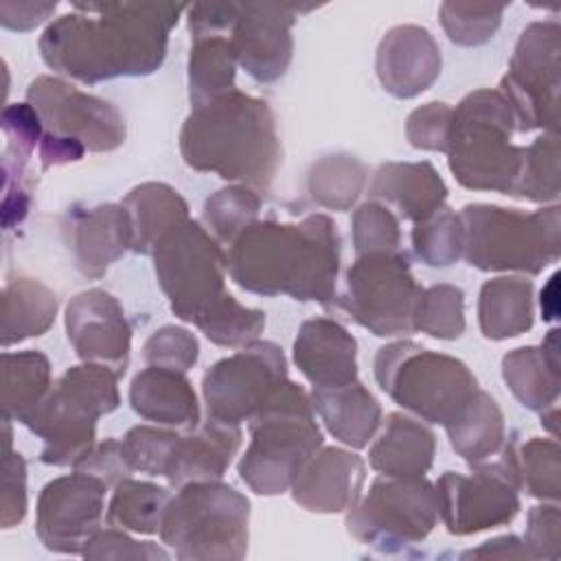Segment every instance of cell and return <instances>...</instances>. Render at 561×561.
<instances>
[{
  "instance_id": "8fae6325",
  "label": "cell",
  "mask_w": 561,
  "mask_h": 561,
  "mask_svg": "<svg viewBox=\"0 0 561 561\" xmlns=\"http://www.w3.org/2000/svg\"><path fill=\"white\" fill-rule=\"evenodd\" d=\"M285 357L272 342L248 344L204 375L208 419L237 425L252 421L287 383Z\"/></svg>"
},
{
  "instance_id": "5bb4252c",
  "label": "cell",
  "mask_w": 561,
  "mask_h": 561,
  "mask_svg": "<svg viewBox=\"0 0 561 561\" xmlns=\"http://www.w3.org/2000/svg\"><path fill=\"white\" fill-rule=\"evenodd\" d=\"M46 134L79 142L90 151H110L125 138L121 114L105 101L79 92L55 77H37L26 92Z\"/></svg>"
},
{
  "instance_id": "74e56055",
  "label": "cell",
  "mask_w": 561,
  "mask_h": 561,
  "mask_svg": "<svg viewBox=\"0 0 561 561\" xmlns=\"http://www.w3.org/2000/svg\"><path fill=\"white\" fill-rule=\"evenodd\" d=\"M414 248L427 265H449L462 252L460 219L449 208H438L434 215L416 224Z\"/></svg>"
},
{
  "instance_id": "f546056e",
  "label": "cell",
  "mask_w": 561,
  "mask_h": 561,
  "mask_svg": "<svg viewBox=\"0 0 561 561\" xmlns=\"http://www.w3.org/2000/svg\"><path fill=\"white\" fill-rule=\"evenodd\" d=\"M50 364L37 351L2 353V412L24 421L48 394Z\"/></svg>"
},
{
  "instance_id": "e575fe53",
  "label": "cell",
  "mask_w": 561,
  "mask_h": 561,
  "mask_svg": "<svg viewBox=\"0 0 561 561\" xmlns=\"http://www.w3.org/2000/svg\"><path fill=\"white\" fill-rule=\"evenodd\" d=\"M364 184V167L348 156H331L318 162L309 175L316 202L329 208H348Z\"/></svg>"
},
{
  "instance_id": "ac0fdd59",
  "label": "cell",
  "mask_w": 561,
  "mask_h": 561,
  "mask_svg": "<svg viewBox=\"0 0 561 561\" xmlns=\"http://www.w3.org/2000/svg\"><path fill=\"white\" fill-rule=\"evenodd\" d=\"M291 7L272 2L239 4L232 24L237 61L259 81L278 79L291 59Z\"/></svg>"
},
{
  "instance_id": "836d02e7",
  "label": "cell",
  "mask_w": 561,
  "mask_h": 561,
  "mask_svg": "<svg viewBox=\"0 0 561 561\" xmlns=\"http://www.w3.org/2000/svg\"><path fill=\"white\" fill-rule=\"evenodd\" d=\"M169 504V493L149 482L121 480L110 502V522L138 533H156Z\"/></svg>"
},
{
  "instance_id": "2e32d148",
  "label": "cell",
  "mask_w": 561,
  "mask_h": 561,
  "mask_svg": "<svg viewBox=\"0 0 561 561\" xmlns=\"http://www.w3.org/2000/svg\"><path fill=\"white\" fill-rule=\"evenodd\" d=\"M105 484L83 471L48 482L37 502V535L48 550L83 552L94 537Z\"/></svg>"
},
{
  "instance_id": "ffe728a7",
  "label": "cell",
  "mask_w": 561,
  "mask_h": 561,
  "mask_svg": "<svg viewBox=\"0 0 561 561\" xmlns=\"http://www.w3.org/2000/svg\"><path fill=\"white\" fill-rule=\"evenodd\" d=\"M364 480V462L348 451H316L294 480V500L309 511L335 513L353 506Z\"/></svg>"
},
{
  "instance_id": "ba28073f",
  "label": "cell",
  "mask_w": 561,
  "mask_h": 561,
  "mask_svg": "<svg viewBox=\"0 0 561 561\" xmlns=\"http://www.w3.org/2000/svg\"><path fill=\"white\" fill-rule=\"evenodd\" d=\"M375 377L399 405L445 427L456 421L478 390L462 362L412 342L383 346L375 359Z\"/></svg>"
},
{
  "instance_id": "7402d4cb",
  "label": "cell",
  "mask_w": 561,
  "mask_h": 561,
  "mask_svg": "<svg viewBox=\"0 0 561 561\" xmlns=\"http://www.w3.org/2000/svg\"><path fill=\"white\" fill-rule=\"evenodd\" d=\"M239 443L241 432L237 425L208 419V423L195 434L178 438L164 476L178 486L217 480L230 465Z\"/></svg>"
},
{
  "instance_id": "7bdbcfd3",
  "label": "cell",
  "mask_w": 561,
  "mask_h": 561,
  "mask_svg": "<svg viewBox=\"0 0 561 561\" xmlns=\"http://www.w3.org/2000/svg\"><path fill=\"white\" fill-rule=\"evenodd\" d=\"M504 379L517 399L528 408L546 405L543 397V357L537 348H519L504 357Z\"/></svg>"
},
{
  "instance_id": "9c48e42d",
  "label": "cell",
  "mask_w": 561,
  "mask_h": 561,
  "mask_svg": "<svg viewBox=\"0 0 561 561\" xmlns=\"http://www.w3.org/2000/svg\"><path fill=\"white\" fill-rule=\"evenodd\" d=\"M156 274L171 309L199 324L228 294L224 291V256L195 221H184L156 245Z\"/></svg>"
},
{
  "instance_id": "d6986e66",
  "label": "cell",
  "mask_w": 561,
  "mask_h": 561,
  "mask_svg": "<svg viewBox=\"0 0 561 561\" xmlns=\"http://www.w3.org/2000/svg\"><path fill=\"white\" fill-rule=\"evenodd\" d=\"M440 72V53L421 26H397L379 44L377 75L394 96L423 92Z\"/></svg>"
},
{
  "instance_id": "d4e9b609",
  "label": "cell",
  "mask_w": 561,
  "mask_h": 561,
  "mask_svg": "<svg viewBox=\"0 0 561 561\" xmlns=\"http://www.w3.org/2000/svg\"><path fill=\"white\" fill-rule=\"evenodd\" d=\"M375 197L392 202L403 217L416 224L443 208L447 188L432 164H386L377 171L370 186Z\"/></svg>"
},
{
  "instance_id": "b9f144b4",
  "label": "cell",
  "mask_w": 561,
  "mask_h": 561,
  "mask_svg": "<svg viewBox=\"0 0 561 561\" xmlns=\"http://www.w3.org/2000/svg\"><path fill=\"white\" fill-rule=\"evenodd\" d=\"M353 237L359 256L394 252L399 245V224L388 208L379 204H364L353 217Z\"/></svg>"
},
{
  "instance_id": "f35d334b",
  "label": "cell",
  "mask_w": 561,
  "mask_h": 561,
  "mask_svg": "<svg viewBox=\"0 0 561 561\" xmlns=\"http://www.w3.org/2000/svg\"><path fill=\"white\" fill-rule=\"evenodd\" d=\"M259 210V197L241 186L224 188L206 202L204 217L213 232L232 243L245 228L252 226Z\"/></svg>"
},
{
  "instance_id": "8d00e7d4",
  "label": "cell",
  "mask_w": 561,
  "mask_h": 561,
  "mask_svg": "<svg viewBox=\"0 0 561 561\" xmlns=\"http://www.w3.org/2000/svg\"><path fill=\"white\" fill-rule=\"evenodd\" d=\"M208 340L221 346H243L265 327V313L241 307L230 294L197 324Z\"/></svg>"
},
{
  "instance_id": "4fadbf2b",
  "label": "cell",
  "mask_w": 561,
  "mask_h": 561,
  "mask_svg": "<svg viewBox=\"0 0 561 561\" xmlns=\"http://www.w3.org/2000/svg\"><path fill=\"white\" fill-rule=\"evenodd\" d=\"M438 515V495L419 478L375 480L368 495L353 506L348 530L379 548L405 546L427 537Z\"/></svg>"
},
{
  "instance_id": "d590c367",
  "label": "cell",
  "mask_w": 561,
  "mask_h": 561,
  "mask_svg": "<svg viewBox=\"0 0 561 561\" xmlns=\"http://www.w3.org/2000/svg\"><path fill=\"white\" fill-rule=\"evenodd\" d=\"M414 329H421L432 337H458L465 329L462 291L451 285H434L427 291H421L414 311Z\"/></svg>"
},
{
  "instance_id": "7a4b0ae2",
  "label": "cell",
  "mask_w": 561,
  "mask_h": 561,
  "mask_svg": "<svg viewBox=\"0 0 561 561\" xmlns=\"http://www.w3.org/2000/svg\"><path fill=\"white\" fill-rule=\"evenodd\" d=\"M337 243L335 224L324 215L300 226L252 224L232 241L226 265L248 291L324 302L335 294Z\"/></svg>"
},
{
  "instance_id": "ee69618b",
  "label": "cell",
  "mask_w": 561,
  "mask_h": 561,
  "mask_svg": "<svg viewBox=\"0 0 561 561\" xmlns=\"http://www.w3.org/2000/svg\"><path fill=\"white\" fill-rule=\"evenodd\" d=\"M197 340L180 327H162L145 344V359L153 366L178 373L188 370L197 359Z\"/></svg>"
},
{
  "instance_id": "44dd1931",
  "label": "cell",
  "mask_w": 561,
  "mask_h": 561,
  "mask_svg": "<svg viewBox=\"0 0 561 561\" xmlns=\"http://www.w3.org/2000/svg\"><path fill=\"white\" fill-rule=\"evenodd\" d=\"M355 351L353 335L327 318L305 322L294 344L296 364L316 388H335L355 381Z\"/></svg>"
},
{
  "instance_id": "bcb514c9",
  "label": "cell",
  "mask_w": 561,
  "mask_h": 561,
  "mask_svg": "<svg viewBox=\"0 0 561 561\" xmlns=\"http://www.w3.org/2000/svg\"><path fill=\"white\" fill-rule=\"evenodd\" d=\"M26 513V465L20 454H4L2 460V493H0V524L11 528L22 522Z\"/></svg>"
},
{
  "instance_id": "1f68e13d",
  "label": "cell",
  "mask_w": 561,
  "mask_h": 561,
  "mask_svg": "<svg viewBox=\"0 0 561 561\" xmlns=\"http://www.w3.org/2000/svg\"><path fill=\"white\" fill-rule=\"evenodd\" d=\"M502 414L482 390H476L456 421L447 425L454 449L469 462H480L495 454L502 443Z\"/></svg>"
},
{
  "instance_id": "603a6c76",
  "label": "cell",
  "mask_w": 561,
  "mask_h": 561,
  "mask_svg": "<svg viewBox=\"0 0 561 561\" xmlns=\"http://www.w3.org/2000/svg\"><path fill=\"white\" fill-rule=\"evenodd\" d=\"M72 250L83 274L99 276L127 245H131V224L123 206H99L75 215L70 224Z\"/></svg>"
},
{
  "instance_id": "484cf974",
  "label": "cell",
  "mask_w": 561,
  "mask_h": 561,
  "mask_svg": "<svg viewBox=\"0 0 561 561\" xmlns=\"http://www.w3.org/2000/svg\"><path fill=\"white\" fill-rule=\"evenodd\" d=\"M313 405L324 419L329 432L351 447H364L381 416L379 403L357 381L335 388H316Z\"/></svg>"
},
{
  "instance_id": "f6af8a7d",
  "label": "cell",
  "mask_w": 561,
  "mask_h": 561,
  "mask_svg": "<svg viewBox=\"0 0 561 561\" xmlns=\"http://www.w3.org/2000/svg\"><path fill=\"white\" fill-rule=\"evenodd\" d=\"M451 107L447 103H427L408 118V138L419 149L447 151Z\"/></svg>"
},
{
  "instance_id": "4dcf8cb0",
  "label": "cell",
  "mask_w": 561,
  "mask_h": 561,
  "mask_svg": "<svg viewBox=\"0 0 561 561\" xmlns=\"http://www.w3.org/2000/svg\"><path fill=\"white\" fill-rule=\"evenodd\" d=\"M530 283L519 278H495L480 294V327L491 340L522 333L530 327Z\"/></svg>"
},
{
  "instance_id": "83f0119b",
  "label": "cell",
  "mask_w": 561,
  "mask_h": 561,
  "mask_svg": "<svg viewBox=\"0 0 561 561\" xmlns=\"http://www.w3.org/2000/svg\"><path fill=\"white\" fill-rule=\"evenodd\" d=\"M123 208L131 224V245L136 252H151L167 232L186 221L184 199L167 184H142L134 188Z\"/></svg>"
},
{
  "instance_id": "4316f807",
  "label": "cell",
  "mask_w": 561,
  "mask_h": 561,
  "mask_svg": "<svg viewBox=\"0 0 561 561\" xmlns=\"http://www.w3.org/2000/svg\"><path fill=\"white\" fill-rule=\"evenodd\" d=\"M432 456L434 434L403 414H390L370 449V465L390 478H419L430 469Z\"/></svg>"
},
{
  "instance_id": "5b68a950",
  "label": "cell",
  "mask_w": 561,
  "mask_h": 561,
  "mask_svg": "<svg viewBox=\"0 0 561 561\" xmlns=\"http://www.w3.org/2000/svg\"><path fill=\"white\" fill-rule=\"evenodd\" d=\"M116 377L103 364L75 366L22 421L44 440V462L77 465L90 451L94 421L118 405Z\"/></svg>"
},
{
  "instance_id": "52a82bcc",
  "label": "cell",
  "mask_w": 561,
  "mask_h": 561,
  "mask_svg": "<svg viewBox=\"0 0 561 561\" xmlns=\"http://www.w3.org/2000/svg\"><path fill=\"white\" fill-rule=\"evenodd\" d=\"M248 500L228 484L191 482L169 500L162 539L182 559H239L248 546Z\"/></svg>"
},
{
  "instance_id": "7dc6e473",
  "label": "cell",
  "mask_w": 561,
  "mask_h": 561,
  "mask_svg": "<svg viewBox=\"0 0 561 561\" xmlns=\"http://www.w3.org/2000/svg\"><path fill=\"white\" fill-rule=\"evenodd\" d=\"M75 467H77V471L99 478L105 486L118 484L131 471L127 456L123 451V443H118V440H107V443L99 445L94 451H88Z\"/></svg>"
},
{
  "instance_id": "681fc988",
  "label": "cell",
  "mask_w": 561,
  "mask_h": 561,
  "mask_svg": "<svg viewBox=\"0 0 561 561\" xmlns=\"http://www.w3.org/2000/svg\"><path fill=\"white\" fill-rule=\"evenodd\" d=\"M55 2H2L0 20L4 28L28 31L44 22L55 11Z\"/></svg>"
},
{
  "instance_id": "3957f363",
  "label": "cell",
  "mask_w": 561,
  "mask_h": 561,
  "mask_svg": "<svg viewBox=\"0 0 561 561\" xmlns=\"http://www.w3.org/2000/svg\"><path fill=\"white\" fill-rule=\"evenodd\" d=\"M180 145L191 167L256 188L272 182L280 160L267 103L237 90L195 107L184 123Z\"/></svg>"
},
{
  "instance_id": "e0dca14e",
  "label": "cell",
  "mask_w": 561,
  "mask_h": 561,
  "mask_svg": "<svg viewBox=\"0 0 561 561\" xmlns=\"http://www.w3.org/2000/svg\"><path fill=\"white\" fill-rule=\"evenodd\" d=\"M66 331L81 359L110 366L118 375L125 370L131 331L114 296L101 289L79 294L66 309Z\"/></svg>"
},
{
  "instance_id": "ab89813d",
  "label": "cell",
  "mask_w": 561,
  "mask_h": 561,
  "mask_svg": "<svg viewBox=\"0 0 561 561\" xmlns=\"http://www.w3.org/2000/svg\"><path fill=\"white\" fill-rule=\"evenodd\" d=\"M502 7H489V4H458V2H445L440 7V22L449 35L451 42L462 46H476L493 37Z\"/></svg>"
},
{
  "instance_id": "277c9868",
  "label": "cell",
  "mask_w": 561,
  "mask_h": 561,
  "mask_svg": "<svg viewBox=\"0 0 561 561\" xmlns=\"http://www.w3.org/2000/svg\"><path fill=\"white\" fill-rule=\"evenodd\" d=\"M250 430L252 440L239 462V473L261 495H276L291 486L322 445L311 403L291 381L250 421Z\"/></svg>"
},
{
  "instance_id": "9a60e30c",
  "label": "cell",
  "mask_w": 561,
  "mask_h": 561,
  "mask_svg": "<svg viewBox=\"0 0 561 561\" xmlns=\"http://www.w3.org/2000/svg\"><path fill=\"white\" fill-rule=\"evenodd\" d=\"M515 456L506 451L497 465L473 476L447 471L438 486V511L449 533L467 535L508 522L517 513Z\"/></svg>"
},
{
  "instance_id": "d6a6232c",
  "label": "cell",
  "mask_w": 561,
  "mask_h": 561,
  "mask_svg": "<svg viewBox=\"0 0 561 561\" xmlns=\"http://www.w3.org/2000/svg\"><path fill=\"white\" fill-rule=\"evenodd\" d=\"M234 50L224 35L195 37L191 50V101L202 107L228 92L234 79Z\"/></svg>"
},
{
  "instance_id": "cb8c5ba5",
  "label": "cell",
  "mask_w": 561,
  "mask_h": 561,
  "mask_svg": "<svg viewBox=\"0 0 561 561\" xmlns=\"http://www.w3.org/2000/svg\"><path fill=\"white\" fill-rule=\"evenodd\" d=\"M129 397L134 410L149 421L182 430L197 425L199 410L195 392L178 370L151 366L138 373L131 381Z\"/></svg>"
},
{
  "instance_id": "8992f818",
  "label": "cell",
  "mask_w": 561,
  "mask_h": 561,
  "mask_svg": "<svg viewBox=\"0 0 561 561\" xmlns=\"http://www.w3.org/2000/svg\"><path fill=\"white\" fill-rule=\"evenodd\" d=\"M513 110L500 92L478 90L451 112L449 169L469 188L515 195L524 149L508 145Z\"/></svg>"
},
{
  "instance_id": "6da1fadb",
  "label": "cell",
  "mask_w": 561,
  "mask_h": 561,
  "mask_svg": "<svg viewBox=\"0 0 561 561\" xmlns=\"http://www.w3.org/2000/svg\"><path fill=\"white\" fill-rule=\"evenodd\" d=\"M77 13L55 20L39 39L44 61L64 75L94 83L116 75L153 72L182 4L114 2L75 4Z\"/></svg>"
},
{
  "instance_id": "7c38bea8",
  "label": "cell",
  "mask_w": 561,
  "mask_h": 561,
  "mask_svg": "<svg viewBox=\"0 0 561 561\" xmlns=\"http://www.w3.org/2000/svg\"><path fill=\"white\" fill-rule=\"evenodd\" d=\"M419 298L405 259L392 252L364 254L346 274L344 307L375 335L410 333Z\"/></svg>"
},
{
  "instance_id": "60d3db41",
  "label": "cell",
  "mask_w": 561,
  "mask_h": 561,
  "mask_svg": "<svg viewBox=\"0 0 561 561\" xmlns=\"http://www.w3.org/2000/svg\"><path fill=\"white\" fill-rule=\"evenodd\" d=\"M178 438L180 436L173 432L138 425L127 432L123 451L131 469H140L149 476H164Z\"/></svg>"
},
{
  "instance_id": "30bf717a",
  "label": "cell",
  "mask_w": 561,
  "mask_h": 561,
  "mask_svg": "<svg viewBox=\"0 0 561 561\" xmlns=\"http://www.w3.org/2000/svg\"><path fill=\"white\" fill-rule=\"evenodd\" d=\"M462 252L480 270L539 272L557 248L543 245V213L522 215L497 206H465L460 213Z\"/></svg>"
},
{
  "instance_id": "f1b7e54d",
  "label": "cell",
  "mask_w": 561,
  "mask_h": 561,
  "mask_svg": "<svg viewBox=\"0 0 561 561\" xmlns=\"http://www.w3.org/2000/svg\"><path fill=\"white\" fill-rule=\"evenodd\" d=\"M55 294L33 278H13L4 285L2 298V344L11 346L42 335L55 320Z\"/></svg>"
},
{
  "instance_id": "c3c4849f",
  "label": "cell",
  "mask_w": 561,
  "mask_h": 561,
  "mask_svg": "<svg viewBox=\"0 0 561 561\" xmlns=\"http://www.w3.org/2000/svg\"><path fill=\"white\" fill-rule=\"evenodd\" d=\"M85 557H114V559H167V552H162L160 548H153L151 543H136L129 537H125L123 533L116 530H103V533H94V537L88 541Z\"/></svg>"
}]
</instances>
